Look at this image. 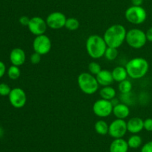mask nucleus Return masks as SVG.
Here are the masks:
<instances>
[{
  "mask_svg": "<svg viewBox=\"0 0 152 152\" xmlns=\"http://www.w3.org/2000/svg\"><path fill=\"white\" fill-rule=\"evenodd\" d=\"M126 34L127 31L125 26L121 24H114L107 28L104 33L103 39L108 47L118 49L126 41Z\"/></svg>",
  "mask_w": 152,
  "mask_h": 152,
  "instance_id": "obj_1",
  "label": "nucleus"
},
{
  "mask_svg": "<svg viewBox=\"0 0 152 152\" xmlns=\"http://www.w3.org/2000/svg\"><path fill=\"white\" fill-rule=\"evenodd\" d=\"M107 47L108 46L104 40L103 37L98 34H92L86 40V52L93 59H99L103 57Z\"/></svg>",
  "mask_w": 152,
  "mask_h": 152,
  "instance_id": "obj_2",
  "label": "nucleus"
},
{
  "mask_svg": "<svg viewBox=\"0 0 152 152\" xmlns=\"http://www.w3.org/2000/svg\"><path fill=\"white\" fill-rule=\"evenodd\" d=\"M126 69L131 78L140 79L148 73L149 64L145 58H134L126 63Z\"/></svg>",
  "mask_w": 152,
  "mask_h": 152,
  "instance_id": "obj_3",
  "label": "nucleus"
},
{
  "mask_svg": "<svg viewBox=\"0 0 152 152\" xmlns=\"http://www.w3.org/2000/svg\"><path fill=\"white\" fill-rule=\"evenodd\" d=\"M77 83L80 90L87 95L94 94L99 89L96 76L89 72H82L77 77Z\"/></svg>",
  "mask_w": 152,
  "mask_h": 152,
  "instance_id": "obj_4",
  "label": "nucleus"
},
{
  "mask_svg": "<svg viewBox=\"0 0 152 152\" xmlns=\"http://www.w3.org/2000/svg\"><path fill=\"white\" fill-rule=\"evenodd\" d=\"M126 41L131 48L140 49L143 47L148 41L146 34L140 28H132L127 31Z\"/></svg>",
  "mask_w": 152,
  "mask_h": 152,
  "instance_id": "obj_5",
  "label": "nucleus"
},
{
  "mask_svg": "<svg viewBox=\"0 0 152 152\" xmlns=\"http://www.w3.org/2000/svg\"><path fill=\"white\" fill-rule=\"evenodd\" d=\"M126 20L133 25L142 24L147 18V12L142 6H131L125 12Z\"/></svg>",
  "mask_w": 152,
  "mask_h": 152,
  "instance_id": "obj_6",
  "label": "nucleus"
},
{
  "mask_svg": "<svg viewBox=\"0 0 152 152\" xmlns=\"http://www.w3.org/2000/svg\"><path fill=\"white\" fill-rule=\"evenodd\" d=\"M113 107L114 104L112 101L100 98L94 103L92 110L96 116L105 118L109 116L113 113Z\"/></svg>",
  "mask_w": 152,
  "mask_h": 152,
  "instance_id": "obj_7",
  "label": "nucleus"
},
{
  "mask_svg": "<svg viewBox=\"0 0 152 152\" xmlns=\"http://www.w3.org/2000/svg\"><path fill=\"white\" fill-rule=\"evenodd\" d=\"M51 40L45 34L37 36L33 41V49L34 52L39 54L42 56L48 54L51 50Z\"/></svg>",
  "mask_w": 152,
  "mask_h": 152,
  "instance_id": "obj_8",
  "label": "nucleus"
},
{
  "mask_svg": "<svg viewBox=\"0 0 152 152\" xmlns=\"http://www.w3.org/2000/svg\"><path fill=\"white\" fill-rule=\"evenodd\" d=\"M127 131V122L125 119H116L109 125L108 134L114 139L123 138Z\"/></svg>",
  "mask_w": 152,
  "mask_h": 152,
  "instance_id": "obj_9",
  "label": "nucleus"
},
{
  "mask_svg": "<svg viewBox=\"0 0 152 152\" xmlns=\"http://www.w3.org/2000/svg\"><path fill=\"white\" fill-rule=\"evenodd\" d=\"M8 98L10 104L16 109L22 108L27 102L26 93L20 87H15L12 89Z\"/></svg>",
  "mask_w": 152,
  "mask_h": 152,
  "instance_id": "obj_10",
  "label": "nucleus"
},
{
  "mask_svg": "<svg viewBox=\"0 0 152 152\" xmlns=\"http://www.w3.org/2000/svg\"><path fill=\"white\" fill-rule=\"evenodd\" d=\"M66 20L67 18L65 15L59 11L52 12L45 19L48 27L53 30H58L64 28Z\"/></svg>",
  "mask_w": 152,
  "mask_h": 152,
  "instance_id": "obj_11",
  "label": "nucleus"
},
{
  "mask_svg": "<svg viewBox=\"0 0 152 152\" xmlns=\"http://www.w3.org/2000/svg\"><path fill=\"white\" fill-rule=\"evenodd\" d=\"M28 28L30 32L37 37L45 34L48 27L44 19L40 16H34L30 19Z\"/></svg>",
  "mask_w": 152,
  "mask_h": 152,
  "instance_id": "obj_12",
  "label": "nucleus"
},
{
  "mask_svg": "<svg viewBox=\"0 0 152 152\" xmlns=\"http://www.w3.org/2000/svg\"><path fill=\"white\" fill-rule=\"evenodd\" d=\"M26 60V55L25 51L21 48H15L10 53V61L12 65L20 66L23 65Z\"/></svg>",
  "mask_w": 152,
  "mask_h": 152,
  "instance_id": "obj_13",
  "label": "nucleus"
},
{
  "mask_svg": "<svg viewBox=\"0 0 152 152\" xmlns=\"http://www.w3.org/2000/svg\"><path fill=\"white\" fill-rule=\"evenodd\" d=\"M128 131L132 134H137L144 129V120L140 117L131 118L127 122Z\"/></svg>",
  "mask_w": 152,
  "mask_h": 152,
  "instance_id": "obj_14",
  "label": "nucleus"
},
{
  "mask_svg": "<svg viewBox=\"0 0 152 152\" xmlns=\"http://www.w3.org/2000/svg\"><path fill=\"white\" fill-rule=\"evenodd\" d=\"M112 113L117 119H126L130 115V108L125 103H117L114 104Z\"/></svg>",
  "mask_w": 152,
  "mask_h": 152,
  "instance_id": "obj_15",
  "label": "nucleus"
},
{
  "mask_svg": "<svg viewBox=\"0 0 152 152\" xmlns=\"http://www.w3.org/2000/svg\"><path fill=\"white\" fill-rule=\"evenodd\" d=\"M96 78L97 80L98 83L102 86H111L114 83L112 73L108 69H102L96 75Z\"/></svg>",
  "mask_w": 152,
  "mask_h": 152,
  "instance_id": "obj_16",
  "label": "nucleus"
},
{
  "mask_svg": "<svg viewBox=\"0 0 152 152\" xmlns=\"http://www.w3.org/2000/svg\"><path fill=\"white\" fill-rule=\"evenodd\" d=\"M129 146L124 139H114L109 147L110 152H128Z\"/></svg>",
  "mask_w": 152,
  "mask_h": 152,
  "instance_id": "obj_17",
  "label": "nucleus"
},
{
  "mask_svg": "<svg viewBox=\"0 0 152 152\" xmlns=\"http://www.w3.org/2000/svg\"><path fill=\"white\" fill-rule=\"evenodd\" d=\"M111 73H112V76L114 81L119 82V83L123 81V80H126L128 76H129L126 67L122 66H116L111 71Z\"/></svg>",
  "mask_w": 152,
  "mask_h": 152,
  "instance_id": "obj_18",
  "label": "nucleus"
},
{
  "mask_svg": "<svg viewBox=\"0 0 152 152\" xmlns=\"http://www.w3.org/2000/svg\"><path fill=\"white\" fill-rule=\"evenodd\" d=\"M99 95L102 99L112 101L117 95V91L111 86H102L99 90Z\"/></svg>",
  "mask_w": 152,
  "mask_h": 152,
  "instance_id": "obj_19",
  "label": "nucleus"
},
{
  "mask_svg": "<svg viewBox=\"0 0 152 152\" xmlns=\"http://www.w3.org/2000/svg\"><path fill=\"white\" fill-rule=\"evenodd\" d=\"M108 129H109V125H108V123L105 120L99 119L95 122L94 130L96 134L105 136L108 134Z\"/></svg>",
  "mask_w": 152,
  "mask_h": 152,
  "instance_id": "obj_20",
  "label": "nucleus"
},
{
  "mask_svg": "<svg viewBox=\"0 0 152 152\" xmlns=\"http://www.w3.org/2000/svg\"><path fill=\"white\" fill-rule=\"evenodd\" d=\"M127 142L129 148L135 149L140 147L142 142V139L140 136L137 135V134H133L129 137Z\"/></svg>",
  "mask_w": 152,
  "mask_h": 152,
  "instance_id": "obj_21",
  "label": "nucleus"
},
{
  "mask_svg": "<svg viewBox=\"0 0 152 152\" xmlns=\"http://www.w3.org/2000/svg\"><path fill=\"white\" fill-rule=\"evenodd\" d=\"M132 88H133V85H132V82L128 79L119 83L118 89L122 94L130 93L132 90Z\"/></svg>",
  "mask_w": 152,
  "mask_h": 152,
  "instance_id": "obj_22",
  "label": "nucleus"
},
{
  "mask_svg": "<svg viewBox=\"0 0 152 152\" xmlns=\"http://www.w3.org/2000/svg\"><path fill=\"white\" fill-rule=\"evenodd\" d=\"M65 27L69 31H77L80 28V22L74 17L67 18Z\"/></svg>",
  "mask_w": 152,
  "mask_h": 152,
  "instance_id": "obj_23",
  "label": "nucleus"
},
{
  "mask_svg": "<svg viewBox=\"0 0 152 152\" xmlns=\"http://www.w3.org/2000/svg\"><path fill=\"white\" fill-rule=\"evenodd\" d=\"M118 49L112 47H107L105 52V55H104V57H105V58H106V60H108V61H112L117 59V58L118 57Z\"/></svg>",
  "mask_w": 152,
  "mask_h": 152,
  "instance_id": "obj_24",
  "label": "nucleus"
},
{
  "mask_svg": "<svg viewBox=\"0 0 152 152\" xmlns=\"http://www.w3.org/2000/svg\"><path fill=\"white\" fill-rule=\"evenodd\" d=\"M21 71L19 66L12 65L7 69V75L11 80H16L20 77Z\"/></svg>",
  "mask_w": 152,
  "mask_h": 152,
  "instance_id": "obj_25",
  "label": "nucleus"
},
{
  "mask_svg": "<svg viewBox=\"0 0 152 152\" xmlns=\"http://www.w3.org/2000/svg\"><path fill=\"white\" fill-rule=\"evenodd\" d=\"M88 69L89 73H91L93 75H96L102 70L101 66L99 65V63L95 62V61L91 62L88 66Z\"/></svg>",
  "mask_w": 152,
  "mask_h": 152,
  "instance_id": "obj_26",
  "label": "nucleus"
},
{
  "mask_svg": "<svg viewBox=\"0 0 152 152\" xmlns=\"http://www.w3.org/2000/svg\"><path fill=\"white\" fill-rule=\"evenodd\" d=\"M11 89L7 83H0V95L1 96H8Z\"/></svg>",
  "mask_w": 152,
  "mask_h": 152,
  "instance_id": "obj_27",
  "label": "nucleus"
},
{
  "mask_svg": "<svg viewBox=\"0 0 152 152\" xmlns=\"http://www.w3.org/2000/svg\"><path fill=\"white\" fill-rule=\"evenodd\" d=\"M42 55L39 54L37 53V52H34L32 55H31V58H30V61H31V63L34 64V65H37V64L39 63L40 61H41Z\"/></svg>",
  "mask_w": 152,
  "mask_h": 152,
  "instance_id": "obj_28",
  "label": "nucleus"
},
{
  "mask_svg": "<svg viewBox=\"0 0 152 152\" xmlns=\"http://www.w3.org/2000/svg\"><path fill=\"white\" fill-rule=\"evenodd\" d=\"M144 129L147 131H152V118H148L144 120Z\"/></svg>",
  "mask_w": 152,
  "mask_h": 152,
  "instance_id": "obj_29",
  "label": "nucleus"
},
{
  "mask_svg": "<svg viewBox=\"0 0 152 152\" xmlns=\"http://www.w3.org/2000/svg\"><path fill=\"white\" fill-rule=\"evenodd\" d=\"M141 152H152V141H149L143 145L141 148Z\"/></svg>",
  "mask_w": 152,
  "mask_h": 152,
  "instance_id": "obj_30",
  "label": "nucleus"
},
{
  "mask_svg": "<svg viewBox=\"0 0 152 152\" xmlns=\"http://www.w3.org/2000/svg\"><path fill=\"white\" fill-rule=\"evenodd\" d=\"M30 19L31 18L28 17V16H22L20 18H19V22L22 25H24V26L28 27V24H29Z\"/></svg>",
  "mask_w": 152,
  "mask_h": 152,
  "instance_id": "obj_31",
  "label": "nucleus"
},
{
  "mask_svg": "<svg viewBox=\"0 0 152 152\" xmlns=\"http://www.w3.org/2000/svg\"><path fill=\"white\" fill-rule=\"evenodd\" d=\"M6 72V66L2 61H0V78L4 76Z\"/></svg>",
  "mask_w": 152,
  "mask_h": 152,
  "instance_id": "obj_32",
  "label": "nucleus"
},
{
  "mask_svg": "<svg viewBox=\"0 0 152 152\" xmlns=\"http://www.w3.org/2000/svg\"><path fill=\"white\" fill-rule=\"evenodd\" d=\"M145 34H146V38L147 40L149 42H152V26L150 27L147 31L145 32Z\"/></svg>",
  "mask_w": 152,
  "mask_h": 152,
  "instance_id": "obj_33",
  "label": "nucleus"
},
{
  "mask_svg": "<svg viewBox=\"0 0 152 152\" xmlns=\"http://www.w3.org/2000/svg\"><path fill=\"white\" fill-rule=\"evenodd\" d=\"M132 5L134 6H142L143 0H131Z\"/></svg>",
  "mask_w": 152,
  "mask_h": 152,
  "instance_id": "obj_34",
  "label": "nucleus"
}]
</instances>
